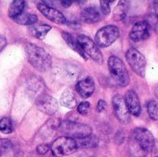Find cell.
Wrapping results in <instances>:
<instances>
[{
	"label": "cell",
	"mask_w": 158,
	"mask_h": 157,
	"mask_svg": "<svg viewBox=\"0 0 158 157\" xmlns=\"http://www.w3.org/2000/svg\"><path fill=\"white\" fill-rule=\"evenodd\" d=\"M155 143V137L150 130L144 128H137L131 134L129 146L130 154L131 157H147Z\"/></svg>",
	"instance_id": "obj_1"
},
{
	"label": "cell",
	"mask_w": 158,
	"mask_h": 157,
	"mask_svg": "<svg viewBox=\"0 0 158 157\" xmlns=\"http://www.w3.org/2000/svg\"><path fill=\"white\" fill-rule=\"evenodd\" d=\"M25 51L29 63L35 69L46 71L52 67V58L50 55L42 47L32 43H27Z\"/></svg>",
	"instance_id": "obj_2"
},
{
	"label": "cell",
	"mask_w": 158,
	"mask_h": 157,
	"mask_svg": "<svg viewBox=\"0 0 158 157\" xmlns=\"http://www.w3.org/2000/svg\"><path fill=\"white\" fill-rule=\"evenodd\" d=\"M107 66L112 79L118 86L126 87L129 85L130 74L125 64L119 57L116 56H111L108 58Z\"/></svg>",
	"instance_id": "obj_3"
},
{
	"label": "cell",
	"mask_w": 158,
	"mask_h": 157,
	"mask_svg": "<svg viewBox=\"0 0 158 157\" xmlns=\"http://www.w3.org/2000/svg\"><path fill=\"white\" fill-rule=\"evenodd\" d=\"M60 131L66 135V137L72 138L74 140L81 139L92 135V128L88 125L77 123L74 121H64L59 127Z\"/></svg>",
	"instance_id": "obj_4"
},
{
	"label": "cell",
	"mask_w": 158,
	"mask_h": 157,
	"mask_svg": "<svg viewBox=\"0 0 158 157\" xmlns=\"http://www.w3.org/2000/svg\"><path fill=\"white\" fill-rule=\"evenodd\" d=\"M78 149L76 140L62 136L55 140L50 146L53 155L56 157H63L73 154Z\"/></svg>",
	"instance_id": "obj_5"
},
{
	"label": "cell",
	"mask_w": 158,
	"mask_h": 157,
	"mask_svg": "<svg viewBox=\"0 0 158 157\" xmlns=\"http://www.w3.org/2000/svg\"><path fill=\"white\" fill-rule=\"evenodd\" d=\"M119 36V30L115 25H106L101 28L95 34L94 43L98 47H107L114 43Z\"/></svg>",
	"instance_id": "obj_6"
},
{
	"label": "cell",
	"mask_w": 158,
	"mask_h": 157,
	"mask_svg": "<svg viewBox=\"0 0 158 157\" xmlns=\"http://www.w3.org/2000/svg\"><path fill=\"white\" fill-rule=\"evenodd\" d=\"M77 40H78V43H80L83 53L85 54V56L87 57H90L91 59H93L94 62H96L98 64L104 63L103 55L100 51V48L94 43V41H93L91 38H89L88 36L83 35V34L79 35L77 37Z\"/></svg>",
	"instance_id": "obj_7"
},
{
	"label": "cell",
	"mask_w": 158,
	"mask_h": 157,
	"mask_svg": "<svg viewBox=\"0 0 158 157\" xmlns=\"http://www.w3.org/2000/svg\"><path fill=\"white\" fill-rule=\"evenodd\" d=\"M126 59L135 74L143 78L146 70V59L136 48L131 47L126 52Z\"/></svg>",
	"instance_id": "obj_8"
},
{
	"label": "cell",
	"mask_w": 158,
	"mask_h": 157,
	"mask_svg": "<svg viewBox=\"0 0 158 157\" xmlns=\"http://www.w3.org/2000/svg\"><path fill=\"white\" fill-rule=\"evenodd\" d=\"M112 105L114 109V114L117 119L123 125H128L131 123V114L125 104L124 97L120 94H116L112 99Z\"/></svg>",
	"instance_id": "obj_9"
},
{
	"label": "cell",
	"mask_w": 158,
	"mask_h": 157,
	"mask_svg": "<svg viewBox=\"0 0 158 157\" xmlns=\"http://www.w3.org/2000/svg\"><path fill=\"white\" fill-rule=\"evenodd\" d=\"M36 106L41 112L52 116L57 111L58 103L54 97L46 93H42L36 100Z\"/></svg>",
	"instance_id": "obj_10"
},
{
	"label": "cell",
	"mask_w": 158,
	"mask_h": 157,
	"mask_svg": "<svg viewBox=\"0 0 158 157\" xmlns=\"http://www.w3.org/2000/svg\"><path fill=\"white\" fill-rule=\"evenodd\" d=\"M150 37V25L147 21H138L136 22L131 32L130 39L132 42H142L145 41Z\"/></svg>",
	"instance_id": "obj_11"
},
{
	"label": "cell",
	"mask_w": 158,
	"mask_h": 157,
	"mask_svg": "<svg viewBox=\"0 0 158 157\" xmlns=\"http://www.w3.org/2000/svg\"><path fill=\"white\" fill-rule=\"evenodd\" d=\"M37 8L44 17H46L48 19H50L51 21H53L56 24H63V23L67 22L66 18L60 11H58L57 9H56L52 6H46L43 2L37 4Z\"/></svg>",
	"instance_id": "obj_12"
},
{
	"label": "cell",
	"mask_w": 158,
	"mask_h": 157,
	"mask_svg": "<svg viewBox=\"0 0 158 157\" xmlns=\"http://www.w3.org/2000/svg\"><path fill=\"white\" fill-rule=\"evenodd\" d=\"M125 104L131 115L134 117H139L142 112L141 102L137 93L133 90H129L124 97Z\"/></svg>",
	"instance_id": "obj_13"
},
{
	"label": "cell",
	"mask_w": 158,
	"mask_h": 157,
	"mask_svg": "<svg viewBox=\"0 0 158 157\" xmlns=\"http://www.w3.org/2000/svg\"><path fill=\"white\" fill-rule=\"evenodd\" d=\"M95 89L94 81L91 77H87L76 84V91L82 98H89L93 95Z\"/></svg>",
	"instance_id": "obj_14"
},
{
	"label": "cell",
	"mask_w": 158,
	"mask_h": 157,
	"mask_svg": "<svg viewBox=\"0 0 158 157\" xmlns=\"http://www.w3.org/2000/svg\"><path fill=\"white\" fill-rule=\"evenodd\" d=\"M103 18V14L100 9L95 6H88L85 7L81 13V21L92 24L100 21Z\"/></svg>",
	"instance_id": "obj_15"
},
{
	"label": "cell",
	"mask_w": 158,
	"mask_h": 157,
	"mask_svg": "<svg viewBox=\"0 0 158 157\" xmlns=\"http://www.w3.org/2000/svg\"><path fill=\"white\" fill-rule=\"evenodd\" d=\"M62 37H63V39L65 40V42L67 43V44H68L72 50H74L75 52H77L82 58H84L85 60H87L88 57H87V56H85V54L83 53V51H82V49H81L80 43H78V40H77L75 37H73L70 33H69V32H67V31H62Z\"/></svg>",
	"instance_id": "obj_16"
},
{
	"label": "cell",
	"mask_w": 158,
	"mask_h": 157,
	"mask_svg": "<svg viewBox=\"0 0 158 157\" xmlns=\"http://www.w3.org/2000/svg\"><path fill=\"white\" fill-rule=\"evenodd\" d=\"M59 102L64 107H67L69 109H73L77 105V98H76L74 93L69 89L65 90L63 92V93L60 96Z\"/></svg>",
	"instance_id": "obj_17"
},
{
	"label": "cell",
	"mask_w": 158,
	"mask_h": 157,
	"mask_svg": "<svg viewBox=\"0 0 158 157\" xmlns=\"http://www.w3.org/2000/svg\"><path fill=\"white\" fill-rule=\"evenodd\" d=\"M52 27L47 24L32 25L29 28V32L31 36L37 39H44L45 35L51 31Z\"/></svg>",
	"instance_id": "obj_18"
},
{
	"label": "cell",
	"mask_w": 158,
	"mask_h": 157,
	"mask_svg": "<svg viewBox=\"0 0 158 157\" xmlns=\"http://www.w3.org/2000/svg\"><path fill=\"white\" fill-rule=\"evenodd\" d=\"M78 148H83V149H91L95 148L99 144V139L94 135H90L81 139L76 140Z\"/></svg>",
	"instance_id": "obj_19"
},
{
	"label": "cell",
	"mask_w": 158,
	"mask_h": 157,
	"mask_svg": "<svg viewBox=\"0 0 158 157\" xmlns=\"http://www.w3.org/2000/svg\"><path fill=\"white\" fill-rule=\"evenodd\" d=\"M25 7V1L23 0H15L10 4V6L8 8V16L11 19H15L18 16H19L21 13H23Z\"/></svg>",
	"instance_id": "obj_20"
},
{
	"label": "cell",
	"mask_w": 158,
	"mask_h": 157,
	"mask_svg": "<svg viewBox=\"0 0 158 157\" xmlns=\"http://www.w3.org/2000/svg\"><path fill=\"white\" fill-rule=\"evenodd\" d=\"M13 20L19 24L21 25H33L34 23H36L38 21V17L34 14H30V13H21L19 16H18L17 18L13 19Z\"/></svg>",
	"instance_id": "obj_21"
},
{
	"label": "cell",
	"mask_w": 158,
	"mask_h": 157,
	"mask_svg": "<svg viewBox=\"0 0 158 157\" xmlns=\"http://www.w3.org/2000/svg\"><path fill=\"white\" fill-rule=\"evenodd\" d=\"M129 9V2L128 1H119L117 6L114 9V19L115 20H122L128 12Z\"/></svg>",
	"instance_id": "obj_22"
},
{
	"label": "cell",
	"mask_w": 158,
	"mask_h": 157,
	"mask_svg": "<svg viewBox=\"0 0 158 157\" xmlns=\"http://www.w3.org/2000/svg\"><path fill=\"white\" fill-rule=\"evenodd\" d=\"M147 112L149 117L154 119V120H158V102L152 100L149 101L147 104Z\"/></svg>",
	"instance_id": "obj_23"
},
{
	"label": "cell",
	"mask_w": 158,
	"mask_h": 157,
	"mask_svg": "<svg viewBox=\"0 0 158 157\" xmlns=\"http://www.w3.org/2000/svg\"><path fill=\"white\" fill-rule=\"evenodd\" d=\"M13 130V125L8 118H3L0 119V131L4 134H9Z\"/></svg>",
	"instance_id": "obj_24"
},
{
	"label": "cell",
	"mask_w": 158,
	"mask_h": 157,
	"mask_svg": "<svg viewBox=\"0 0 158 157\" xmlns=\"http://www.w3.org/2000/svg\"><path fill=\"white\" fill-rule=\"evenodd\" d=\"M77 110H78L79 114H81L82 116H87L91 110V104L89 102H81L78 105Z\"/></svg>",
	"instance_id": "obj_25"
},
{
	"label": "cell",
	"mask_w": 158,
	"mask_h": 157,
	"mask_svg": "<svg viewBox=\"0 0 158 157\" xmlns=\"http://www.w3.org/2000/svg\"><path fill=\"white\" fill-rule=\"evenodd\" d=\"M11 147H12V143L10 141L6 139H0V156L5 153H6L7 151H9Z\"/></svg>",
	"instance_id": "obj_26"
},
{
	"label": "cell",
	"mask_w": 158,
	"mask_h": 157,
	"mask_svg": "<svg viewBox=\"0 0 158 157\" xmlns=\"http://www.w3.org/2000/svg\"><path fill=\"white\" fill-rule=\"evenodd\" d=\"M113 1H100V7L101 12L103 15H108L110 13V6L109 4Z\"/></svg>",
	"instance_id": "obj_27"
},
{
	"label": "cell",
	"mask_w": 158,
	"mask_h": 157,
	"mask_svg": "<svg viewBox=\"0 0 158 157\" xmlns=\"http://www.w3.org/2000/svg\"><path fill=\"white\" fill-rule=\"evenodd\" d=\"M49 150H50V146L47 145V144H40V145H38L37 148H36V152H37V154L40 155H45Z\"/></svg>",
	"instance_id": "obj_28"
},
{
	"label": "cell",
	"mask_w": 158,
	"mask_h": 157,
	"mask_svg": "<svg viewBox=\"0 0 158 157\" xmlns=\"http://www.w3.org/2000/svg\"><path fill=\"white\" fill-rule=\"evenodd\" d=\"M107 107V104L105 100H99L98 104H97V106H96V111L101 113L103 111H105Z\"/></svg>",
	"instance_id": "obj_29"
},
{
	"label": "cell",
	"mask_w": 158,
	"mask_h": 157,
	"mask_svg": "<svg viewBox=\"0 0 158 157\" xmlns=\"http://www.w3.org/2000/svg\"><path fill=\"white\" fill-rule=\"evenodd\" d=\"M151 157H158V142L156 141L155 145L151 151Z\"/></svg>",
	"instance_id": "obj_30"
},
{
	"label": "cell",
	"mask_w": 158,
	"mask_h": 157,
	"mask_svg": "<svg viewBox=\"0 0 158 157\" xmlns=\"http://www.w3.org/2000/svg\"><path fill=\"white\" fill-rule=\"evenodd\" d=\"M6 45V39L4 35L0 34V52L4 49Z\"/></svg>",
	"instance_id": "obj_31"
},
{
	"label": "cell",
	"mask_w": 158,
	"mask_h": 157,
	"mask_svg": "<svg viewBox=\"0 0 158 157\" xmlns=\"http://www.w3.org/2000/svg\"><path fill=\"white\" fill-rule=\"evenodd\" d=\"M72 1H69V0H68V1H64V0H62V1H60V4L62 5V6L63 7H69L71 5H72Z\"/></svg>",
	"instance_id": "obj_32"
},
{
	"label": "cell",
	"mask_w": 158,
	"mask_h": 157,
	"mask_svg": "<svg viewBox=\"0 0 158 157\" xmlns=\"http://www.w3.org/2000/svg\"><path fill=\"white\" fill-rule=\"evenodd\" d=\"M154 16L158 19V1L154 2Z\"/></svg>",
	"instance_id": "obj_33"
},
{
	"label": "cell",
	"mask_w": 158,
	"mask_h": 157,
	"mask_svg": "<svg viewBox=\"0 0 158 157\" xmlns=\"http://www.w3.org/2000/svg\"><path fill=\"white\" fill-rule=\"evenodd\" d=\"M29 157H44L43 155H31V156H29Z\"/></svg>",
	"instance_id": "obj_34"
},
{
	"label": "cell",
	"mask_w": 158,
	"mask_h": 157,
	"mask_svg": "<svg viewBox=\"0 0 158 157\" xmlns=\"http://www.w3.org/2000/svg\"><path fill=\"white\" fill-rule=\"evenodd\" d=\"M156 96L158 97V88L156 89Z\"/></svg>",
	"instance_id": "obj_35"
}]
</instances>
